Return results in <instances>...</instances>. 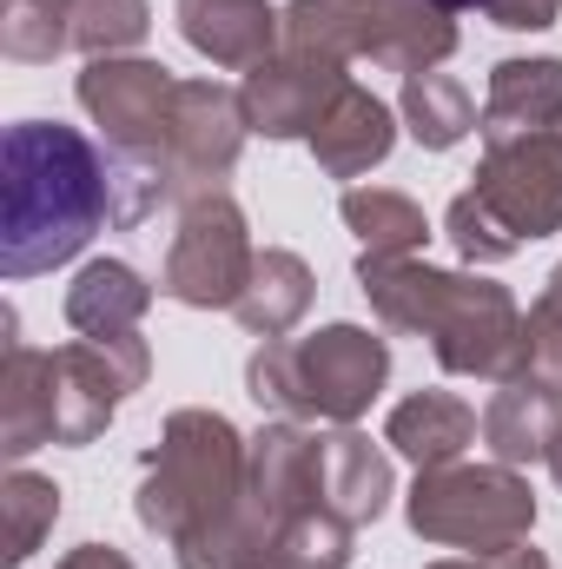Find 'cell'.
<instances>
[{"label": "cell", "instance_id": "26", "mask_svg": "<svg viewBox=\"0 0 562 569\" xmlns=\"http://www.w3.org/2000/svg\"><path fill=\"white\" fill-rule=\"evenodd\" d=\"M0 47L7 60L47 67L73 47V7L67 0H0Z\"/></svg>", "mask_w": 562, "mask_h": 569}, {"label": "cell", "instance_id": "13", "mask_svg": "<svg viewBox=\"0 0 562 569\" xmlns=\"http://www.w3.org/2000/svg\"><path fill=\"white\" fill-rule=\"evenodd\" d=\"M0 450L27 463L40 443H53V351L20 345V318L0 311Z\"/></svg>", "mask_w": 562, "mask_h": 569}, {"label": "cell", "instance_id": "22", "mask_svg": "<svg viewBox=\"0 0 562 569\" xmlns=\"http://www.w3.org/2000/svg\"><path fill=\"white\" fill-rule=\"evenodd\" d=\"M338 212H344V226L358 232V246L371 259H418L423 239H430L423 206L404 199V192H391V186H351L338 199Z\"/></svg>", "mask_w": 562, "mask_h": 569}, {"label": "cell", "instance_id": "29", "mask_svg": "<svg viewBox=\"0 0 562 569\" xmlns=\"http://www.w3.org/2000/svg\"><path fill=\"white\" fill-rule=\"evenodd\" d=\"M516 378H523V385H543V391L562 398V284L556 279L543 284V298H536L530 318H523V365H516ZM516 378H510V385H516Z\"/></svg>", "mask_w": 562, "mask_h": 569}, {"label": "cell", "instance_id": "20", "mask_svg": "<svg viewBox=\"0 0 562 569\" xmlns=\"http://www.w3.org/2000/svg\"><path fill=\"white\" fill-rule=\"evenodd\" d=\"M145 311H152V284H145L127 259H93V266H80V279L67 284V325H73L80 338L140 331Z\"/></svg>", "mask_w": 562, "mask_h": 569}, {"label": "cell", "instance_id": "4", "mask_svg": "<svg viewBox=\"0 0 562 569\" xmlns=\"http://www.w3.org/2000/svg\"><path fill=\"white\" fill-rule=\"evenodd\" d=\"M245 450L252 443L232 430V418L199 411V405L172 411L159 443L145 450L140 497H133L140 523L172 550H185L205 530H219L239 510V497H245Z\"/></svg>", "mask_w": 562, "mask_h": 569}, {"label": "cell", "instance_id": "14", "mask_svg": "<svg viewBox=\"0 0 562 569\" xmlns=\"http://www.w3.org/2000/svg\"><path fill=\"white\" fill-rule=\"evenodd\" d=\"M391 490H398L391 457H384L358 425H331L318 437V503L338 510L351 530H358V523H378L384 503H391Z\"/></svg>", "mask_w": 562, "mask_h": 569}, {"label": "cell", "instance_id": "10", "mask_svg": "<svg viewBox=\"0 0 562 569\" xmlns=\"http://www.w3.org/2000/svg\"><path fill=\"white\" fill-rule=\"evenodd\" d=\"M523 246L562 232V133H523V140H490L476 186H470Z\"/></svg>", "mask_w": 562, "mask_h": 569}, {"label": "cell", "instance_id": "24", "mask_svg": "<svg viewBox=\"0 0 562 569\" xmlns=\"http://www.w3.org/2000/svg\"><path fill=\"white\" fill-rule=\"evenodd\" d=\"M344 563H351V523L338 510L311 503V510H298L272 537V550H265L259 569H344Z\"/></svg>", "mask_w": 562, "mask_h": 569}, {"label": "cell", "instance_id": "1", "mask_svg": "<svg viewBox=\"0 0 562 569\" xmlns=\"http://www.w3.org/2000/svg\"><path fill=\"white\" fill-rule=\"evenodd\" d=\"M113 219L107 152L80 127L20 120L0 146V272L33 279L87 252V239Z\"/></svg>", "mask_w": 562, "mask_h": 569}, {"label": "cell", "instance_id": "15", "mask_svg": "<svg viewBox=\"0 0 562 569\" xmlns=\"http://www.w3.org/2000/svg\"><path fill=\"white\" fill-rule=\"evenodd\" d=\"M483 146L490 140H523V133H562V60H496L490 93H483Z\"/></svg>", "mask_w": 562, "mask_h": 569}, {"label": "cell", "instance_id": "16", "mask_svg": "<svg viewBox=\"0 0 562 569\" xmlns=\"http://www.w3.org/2000/svg\"><path fill=\"white\" fill-rule=\"evenodd\" d=\"M391 146H398V113H391L371 87L351 80V87L338 93V107L318 120L311 159H318V172H331V179H358V172L384 166Z\"/></svg>", "mask_w": 562, "mask_h": 569}, {"label": "cell", "instance_id": "21", "mask_svg": "<svg viewBox=\"0 0 562 569\" xmlns=\"http://www.w3.org/2000/svg\"><path fill=\"white\" fill-rule=\"evenodd\" d=\"M311 266L298 259V252H284V246H265L259 252V266H252V279L239 291V305H232V318L252 331V338H284L304 311H311Z\"/></svg>", "mask_w": 562, "mask_h": 569}, {"label": "cell", "instance_id": "2", "mask_svg": "<svg viewBox=\"0 0 562 569\" xmlns=\"http://www.w3.org/2000/svg\"><path fill=\"white\" fill-rule=\"evenodd\" d=\"M358 284L371 311L391 331L430 338L436 365L450 378H490L510 385L523 365V311L496 279L476 272H436L423 259H371L358 252Z\"/></svg>", "mask_w": 562, "mask_h": 569}, {"label": "cell", "instance_id": "32", "mask_svg": "<svg viewBox=\"0 0 562 569\" xmlns=\"http://www.w3.org/2000/svg\"><path fill=\"white\" fill-rule=\"evenodd\" d=\"M53 569H133V557L113 550V543H80V550H67Z\"/></svg>", "mask_w": 562, "mask_h": 569}, {"label": "cell", "instance_id": "25", "mask_svg": "<svg viewBox=\"0 0 562 569\" xmlns=\"http://www.w3.org/2000/svg\"><path fill=\"white\" fill-rule=\"evenodd\" d=\"M0 510H7V569H20L47 543V530L60 517V483L53 477H33L27 463H13L7 483H0Z\"/></svg>", "mask_w": 562, "mask_h": 569}, {"label": "cell", "instance_id": "7", "mask_svg": "<svg viewBox=\"0 0 562 569\" xmlns=\"http://www.w3.org/2000/svg\"><path fill=\"white\" fill-rule=\"evenodd\" d=\"M152 378V351L140 331L120 338H73L53 351V443L80 450L113 425L120 398Z\"/></svg>", "mask_w": 562, "mask_h": 569}, {"label": "cell", "instance_id": "34", "mask_svg": "<svg viewBox=\"0 0 562 569\" xmlns=\"http://www.w3.org/2000/svg\"><path fill=\"white\" fill-rule=\"evenodd\" d=\"M436 7H450V13H456V7H483V0H436Z\"/></svg>", "mask_w": 562, "mask_h": 569}, {"label": "cell", "instance_id": "6", "mask_svg": "<svg viewBox=\"0 0 562 569\" xmlns=\"http://www.w3.org/2000/svg\"><path fill=\"white\" fill-rule=\"evenodd\" d=\"M252 266H259V246L245 232V212L219 186V192H199V199L179 206V232L165 246L159 291L172 305H192V311H232Z\"/></svg>", "mask_w": 562, "mask_h": 569}, {"label": "cell", "instance_id": "35", "mask_svg": "<svg viewBox=\"0 0 562 569\" xmlns=\"http://www.w3.org/2000/svg\"><path fill=\"white\" fill-rule=\"evenodd\" d=\"M550 279H556V284H562V266H556V272H550Z\"/></svg>", "mask_w": 562, "mask_h": 569}, {"label": "cell", "instance_id": "11", "mask_svg": "<svg viewBox=\"0 0 562 569\" xmlns=\"http://www.w3.org/2000/svg\"><path fill=\"white\" fill-rule=\"evenodd\" d=\"M351 87V73L338 60H311V53H272L265 67L245 73L239 100H245V120L252 133L265 140H311L318 120L338 107V93Z\"/></svg>", "mask_w": 562, "mask_h": 569}, {"label": "cell", "instance_id": "17", "mask_svg": "<svg viewBox=\"0 0 562 569\" xmlns=\"http://www.w3.org/2000/svg\"><path fill=\"white\" fill-rule=\"evenodd\" d=\"M450 53H456L450 7H436V0H378L371 7V40H364V60L371 67L411 80V73H430Z\"/></svg>", "mask_w": 562, "mask_h": 569}, {"label": "cell", "instance_id": "33", "mask_svg": "<svg viewBox=\"0 0 562 569\" xmlns=\"http://www.w3.org/2000/svg\"><path fill=\"white\" fill-rule=\"evenodd\" d=\"M550 477H556V490H562V430H556V443H550Z\"/></svg>", "mask_w": 562, "mask_h": 569}, {"label": "cell", "instance_id": "31", "mask_svg": "<svg viewBox=\"0 0 562 569\" xmlns=\"http://www.w3.org/2000/svg\"><path fill=\"white\" fill-rule=\"evenodd\" d=\"M430 569H550V557L536 543H510V550H490V557H443Z\"/></svg>", "mask_w": 562, "mask_h": 569}, {"label": "cell", "instance_id": "19", "mask_svg": "<svg viewBox=\"0 0 562 569\" xmlns=\"http://www.w3.org/2000/svg\"><path fill=\"white\" fill-rule=\"evenodd\" d=\"M562 430V398L556 391H543V385H503L496 398H490V411H483V450L496 457V463H510V470H523V463H550V443H556Z\"/></svg>", "mask_w": 562, "mask_h": 569}, {"label": "cell", "instance_id": "5", "mask_svg": "<svg viewBox=\"0 0 562 569\" xmlns=\"http://www.w3.org/2000/svg\"><path fill=\"white\" fill-rule=\"evenodd\" d=\"M404 517H411V530L423 543L490 557V550L530 543L536 490L510 463H436V470H418V483L404 497Z\"/></svg>", "mask_w": 562, "mask_h": 569}, {"label": "cell", "instance_id": "36", "mask_svg": "<svg viewBox=\"0 0 562 569\" xmlns=\"http://www.w3.org/2000/svg\"><path fill=\"white\" fill-rule=\"evenodd\" d=\"M67 7H80V0H67Z\"/></svg>", "mask_w": 562, "mask_h": 569}, {"label": "cell", "instance_id": "27", "mask_svg": "<svg viewBox=\"0 0 562 569\" xmlns=\"http://www.w3.org/2000/svg\"><path fill=\"white\" fill-rule=\"evenodd\" d=\"M152 27L145 0H80L73 7V53L87 60H120L127 47H140Z\"/></svg>", "mask_w": 562, "mask_h": 569}, {"label": "cell", "instance_id": "30", "mask_svg": "<svg viewBox=\"0 0 562 569\" xmlns=\"http://www.w3.org/2000/svg\"><path fill=\"white\" fill-rule=\"evenodd\" d=\"M483 13L510 33H543V27H556L562 0H483Z\"/></svg>", "mask_w": 562, "mask_h": 569}, {"label": "cell", "instance_id": "8", "mask_svg": "<svg viewBox=\"0 0 562 569\" xmlns=\"http://www.w3.org/2000/svg\"><path fill=\"white\" fill-rule=\"evenodd\" d=\"M80 107L87 120L100 127L107 152H145V159H165V120H172V93L179 80L159 67V60H87L80 73ZM172 166V159H165Z\"/></svg>", "mask_w": 562, "mask_h": 569}, {"label": "cell", "instance_id": "12", "mask_svg": "<svg viewBox=\"0 0 562 569\" xmlns=\"http://www.w3.org/2000/svg\"><path fill=\"white\" fill-rule=\"evenodd\" d=\"M179 33L225 73H252L284 53V13L272 0H179Z\"/></svg>", "mask_w": 562, "mask_h": 569}, {"label": "cell", "instance_id": "28", "mask_svg": "<svg viewBox=\"0 0 562 569\" xmlns=\"http://www.w3.org/2000/svg\"><path fill=\"white\" fill-rule=\"evenodd\" d=\"M443 232H450V246H456V259L463 266H503V259H516L523 252V239L476 199V192H456L450 199V212H443Z\"/></svg>", "mask_w": 562, "mask_h": 569}, {"label": "cell", "instance_id": "9", "mask_svg": "<svg viewBox=\"0 0 562 569\" xmlns=\"http://www.w3.org/2000/svg\"><path fill=\"white\" fill-rule=\"evenodd\" d=\"M245 100L219 80H179L172 93V120H165V159H172V179H179V206L199 199V192H219V179L239 166L245 152Z\"/></svg>", "mask_w": 562, "mask_h": 569}, {"label": "cell", "instance_id": "23", "mask_svg": "<svg viewBox=\"0 0 562 569\" xmlns=\"http://www.w3.org/2000/svg\"><path fill=\"white\" fill-rule=\"evenodd\" d=\"M398 120L411 127V140L423 152H450L456 140H470L476 133V100H470V87L463 80H450V73H411L404 80V93H398Z\"/></svg>", "mask_w": 562, "mask_h": 569}, {"label": "cell", "instance_id": "3", "mask_svg": "<svg viewBox=\"0 0 562 569\" xmlns=\"http://www.w3.org/2000/svg\"><path fill=\"white\" fill-rule=\"evenodd\" d=\"M391 378V345L364 325H324L311 338H259L245 398L291 425H358Z\"/></svg>", "mask_w": 562, "mask_h": 569}, {"label": "cell", "instance_id": "18", "mask_svg": "<svg viewBox=\"0 0 562 569\" xmlns=\"http://www.w3.org/2000/svg\"><path fill=\"white\" fill-rule=\"evenodd\" d=\"M476 430H483V418L456 391H418L384 418V443L398 457H411L418 470H436V463H456L476 443Z\"/></svg>", "mask_w": 562, "mask_h": 569}]
</instances>
